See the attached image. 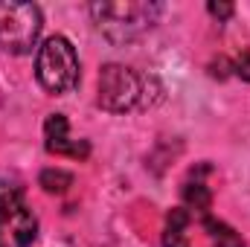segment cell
<instances>
[{"label":"cell","instance_id":"8992f818","mask_svg":"<svg viewBox=\"0 0 250 247\" xmlns=\"http://www.w3.org/2000/svg\"><path fill=\"white\" fill-rule=\"evenodd\" d=\"M44 137H47V151L53 154H70V157H87L90 145L82 140V143H73L70 134H67V117L64 114H50L47 123H44Z\"/></svg>","mask_w":250,"mask_h":247},{"label":"cell","instance_id":"9c48e42d","mask_svg":"<svg viewBox=\"0 0 250 247\" xmlns=\"http://www.w3.org/2000/svg\"><path fill=\"white\" fill-rule=\"evenodd\" d=\"M38 184H41L44 192H50V195H64L73 186V175L64 172V169H44L41 178H38Z\"/></svg>","mask_w":250,"mask_h":247},{"label":"cell","instance_id":"5bb4252c","mask_svg":"<svg viewBox=\"0 0 250 247\" xmlns=\"http://www.w3.org/2000/svg\"><path fill=\"white\" fill-rule=\"evenodd\" d=\"M230 70H233V64L227 62V59H218V62H212V70H209V73H212L215 79H224Z\"/></svg>","mask_w":250,"mask_h":247},{"label":"cell","instance_id":"6da1fadb","mask_svg":"<svg viewBox=\"0 0 250 247\" xmlns=\"http://www.w3.org/2000/svg\"><path fill=\"white\" fill-rule=\"evenodd\" d=\"M93 23L96 29L114 41V44H125L140 38L143 32H148L157 23L160 6L157 3H146V0H102L90 6Z\"/></svg>","mask_w":250,"mask_h":247},{"label":"cell","instance_id":"30bf717a","mask_svg":"<svg viewBox=\"0 0 250 247\" xmlns=\"http://www.w3.org/2000/svg\"><path fill=\"white\" fill-rule=\"evenodd\" d=\"M21 206H23V192H21V186L0 181V224H3L15 209H21Z\"/></svg>","mask_w":250,"mask_h":247},{"label":"cell","instance_id":"5b68a950","mask_svg":"<svg viewBox=\"0 0 250 247\" xmlns=\"http://www.w3.org/2000/svg\"><path fill=\"white\" fill-rule=\"evenodd\" d=\"M38 239V218L21 206L0 224V247H32Z\"/></svg>","mask_w":250,"mask_h":247},{"label":"cell","instance_id":"52a82bcc","mask_svg":"<svg viewBox=\"0 0 250 247\" xmlns=\"http://www.w3.org/2000/svg\"><path fill=\"white\" fill-rule=\"evenodd\" d=\"M187 224H189V212L184 206H175L166 218V233H163V247H189L187 242Z\"/></svg>","mask_w":250,"mask_h":247},{"label":"cell","instance_id":"ba28073f","mask_svg":"<svg viewBox=\"0 0 250 247\" xmlns=\"http://www.w3.org/2000/svg\"><path fill=\"white\" fill-rule=\"evenodd\" d=\"M204 230L209 233L212 247H245L242 236H239L230 224H224V221H215V218L204 215Z\"/></svg>","mask_w":250,"mask_h":247},{"label":"cell","instance_id":"3957f363","mask_svg":"<svg viewBox=\"0 0 250 247\" xmlns=\"http://www.w3.org/2000/svg\"><path fill=\"white\" fill-rule=\"evenodd\" d=\"M44 18L35 3L0 0V53L26 56L38 44Z\"/></svg>","mask_w":250,"mask_h":247},{"label":"cell","instance_id":"277c9868","mask_svg":"<svg viewBox=\"0 0 250 247\" xmlns=\"http://www.w3.org/2000/svg\"><path fill=\"white\" fill-rule=\"evenodd\" d=\"M99 105L111 114L143 108V76L125 64H105L99 73Z\"/></svg>","mask_w":250,"mask_h":247},{"label":"cell","instance_id":"7c38bea8","mask_svg":"<svg viewBox=\"0 0 250 247\" xmlns=\"http://www.w3.org/2000/svg\"><path fill=\"white\" fill-rule=\"evenodd\" d=\"M207 12L212 15V18H218V21H230L233 18V3H215V0H209L207 3Z\"/></svg>","mask_w":250,"mask_h":247},{"label":"cell","instance_id":"8fae6325","mask_svg":"<svg viewBox=\"0 0 250 247\" xmlns=\"http://www.w3.org/2000/svg\"><path fill=\"white\" fill-rule=\"evenodd\" d=\"M184 201H187L192 209H198V212L207 215V209H209V204H212V195H209V189L201 184V181H195V184L184 186Z\"/></svg>","mask_w":250,"mask_h":247},{"label":"cell","instance_id":"4fadbf2b","mask_svg":"<svg viewBox=\"0 0 250 247\" xmlns=\"http://www.w3.org/2000/svg\"><path fill=\"white\" fill-rule=\"evenodd\" d=\"M233 70H236V76L242 79V82H250V53H242L236 64H233Z\"/></svg>","mask_w":250,"mask_h":247},{"label":"cell","instance_id":"7a4b0ae2","mask_svg":"<svg viewBox=\"0 0 250 247\" xmlns=\"http://www.w3.org/2000/svg\"><path fill=\"white\" fill-rule=\"evenodd\" d=\"M35 76L47 93H70L79 84V56L64 35H50L38 47Z\"/></svg>","mask_w":250,"mask_h":247}]
</instances>
